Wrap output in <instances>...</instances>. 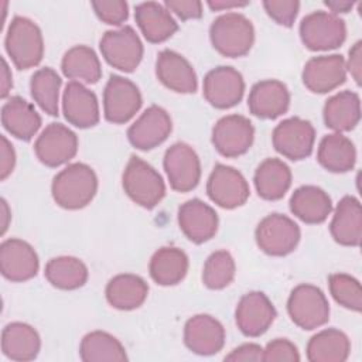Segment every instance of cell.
<instances>
[{
    "instance_id": "cell-1",
    "label": "cell",
    "mask_w": 362,
    "mask_h": 362,
    "mask_svg": "<svg viewBox=\"0 0 362 362\" xmlns=\"http://www.w3.org/2000/svg\"><path fill=\"white\" fill-rule=\"evenodd\" d=\"M98 175L85 163H72L57 173L51 182L55 204L64 209H82L92 202L98 192Z\"/></svg>"
},
{
    "instance_id": "cell-2",
    "label": "cell",
    "mask_w": 362,
    "mask_h": 362,
    "mask_svg": "<svg viewBox=\"0 0 362 362\" xmlns=\"http://www.w3.org/2000/svg\"><path fill=\"white\" fill-rule=\"evenodd\" d=\"M4 48L17 69L37 66L44 57L41 28L28 17L14 16L6 31Z\"/></svg>"
},
{
    "instance_id": "cell-3",
    "label": "cell",
    "mask_w": 362,
    "mask_h": 362,
    "mask_svg": "<svg viewBox=\"0 0 362 362\" xmlns=\"http://www.w3.org/2000/svg\"><path fill=\"white\" fill-rule=\"evenodd\" d=\"M212 47L223 57L246 55L255 42V27L242 13L228 11L218 16L209 27Z\"/></svg>"
},
{
    "instance_id": "cell-4",
    "label": "cell",
    "mask_w": 362,
    "mask_h": 362,
    "mask_svg": "<svg viewBox=\"0 0 362 362\" xmlns=\"http://www.w3.org/2000/svg\"><path fill=\"white\" fill-rule=\"evenodd\" d=\"M122 185L126 195L146 209L157 206L165 195L161 174L137 156H130L122 174Z\"/></svg>"
},
{
    "instance_id": "cell-5",
    "label": "cell",
    "mask_w": 362,
    "mask_h": 362,
    "mask_svg": "<svg viewBox=\"0 0 362 362\" xmlns=\"http://www.w3.org/2000/svg\"><path fill=\"white\" fill-rule=\"evenodd\" d=\"M298 33L305 48L311 51H329L344 44L346 24L339 16L315 10L301 18Z\"/></svg>"
},
{
    "instance_id": "cell-6",
    "label": "cell",
    "mask_w": 362,
    "mask_h": 362,
    "mask_svg": "<svg viewBox=\"0 0 362 362\" xmlns=\"http://www.w3.org/2000/svg\"><path fill=\"white\" fill-rule=\"evenodd\" d=\"M287 313L301 329L311 331L329 320V304L322 290L314 284L296 286L287 298Z\"/></svg>"
},
{
    "instance_id": "cell-7",
    "label": "cell",
    "mask_w": 362,
    "mask_h": 362,
    "mask_svg": "<svg viewBox=\"0 0 362 362\" xmlns=\"http://www.w3.org/2000/svg\"><path fill=\"white\" fill-rule=\"evenodd\" d=\"M99 49L105 61L122 72H133L144 54L143 42L130 25L106 31L99 41Z\"/></svg>"
},
{
    "instance_id": "cell-8",
    "label": "cell",
    "mask_w": 362,
    "mask_h": 362,
    "mask_svg": "<svg viewBox=\"0 0 362 362\" xmlns=\"http://www.w3.org/2000/svg\"><path fill=\"white\" fill-rule=\"evenodd\" d=\"M300 238V226L290 216L277 212L264 216L255 230L259 249L270 256L290 255L296 250Z\"/></svg>"
},
{
    "instance_id": "cell-9",
    "label": "cell",
    "mask_w": 362,
    "mask_h": 362,
    "mask_svg": "<svg viewBox=\"0 0 362 362\" xmlns=\"http://www.w3.org/2000/svg\"><path fill=\"white\" fill-rule=\"evenodd\" d=\"M143 103L139 86L120 75H110L103 89V115L115 124L127 123Z\"/></svg>"
},
{
    "instance_id": "cell-10",
    "label": "cell",
    "mask_w": 362,
    "mask_h": 362,
    "mask_svg": "<svg viewBox=\"0 0 362 362\" xmlns=\"http://www.w3.org/2000/svg\"><path fill=\"white\" fill-rule=\"evenodd\" d=\"M272 143L274 150L283 157L293 161L304 160L313 153L315 129L305 119L288 117L273 129Z\"/></svg>"
},
{
    "instance_id": "cell-11",
    "label": "cell",
    "mask_w": 362,
    "mask_h": 362,
    "mask_svg": "<svg viewBox=\"0 0 362 362\" xmlns=\"http://www.w3.org/2000/svg\"><path fill=\"white\" fill-rule=\"evenodd\" d=\"M170 187L177 192L192 191L201 180V161L197 151L184 141L171 144L163 158Z\"/></svg>"
},
{
    "instance_id": "cell-12",
    "label": "cell",
    "mask_w": 362,
    "mask_h": 362,
    "mask_svg": "<svg viewBox=\"0 0 362 362\" xmlns=\"http://www.w3.org/2000/svg\"><path fill=\"white\" fill-rule=\"evenodd\" d=\"M206 194L218 206L223 209H235L247 201L250 188L239 170L218 163L208 177Z\"/></svg>"
},
{
    "instance_id": "cell-13",
    "label": "cell",
    "mask_w": 362,
    "mask_h": 362,
    "mask_svg": "<svg viewBox=\"0 0 362 362\" xmlns=\"http://www.w3.org/2000/svg\"><path fill=\"white\" fill-rule=\"evenodd\" d=\"M253 140L255 127L242 115L222 116L212 127L211 141L215 150L226 158H235L249 151Z\"/></svg>"
},
{
    "instance_id": "cell-14",
    "label": "cell",
    "mask_w": 362,
    "mask_h": 362,
    "mask_svg": "<svg viewBox=\"0 0 362 362\" xmlns=\"http://www.w3.org/2000/svg\"><path fill=\"white\" fill-rule=\"evenodd\" d=\"M37 158L47 167L69 163L78 153V136L62 123H49L34 143Z\"/></svg>"
},
{
    "instance_id": "cell-15",
    "label": "cell",
    "mask_w": 362,
    "mask_h": 362,
    "mask_svg": "<svg viewBox=\"0 0 362 362\" xmlns=\"http://www.w3.org/2000/svg\"><path fill=\"white\" fill-rule=\"evenodd\" d=\"M243 93V76L233 66H216L204 78L202 95L205 100L216 109H229L236 106L242 100Z\"/></svg>"
},
{
    "instance_id": "cell-16",
    "label": "cell",
    "mask_w": 362,
    "mask_h": 362,
    "mask_svg": "<svg viewBox=\"0 0 362 362\" xmlns=\"http://www.w3.org/2000/svg\"><path fill=\"white\" fill-rule=\"evenodd\" d=\"M277 317L276 308L262 291H249L240 297L235 308V322L239 331L250 338L263 335Z\"/></svg>"
},
{
    "instance_id": "cell-17",
    "label": "cell",
    "mask_w": 362,
    "mask_h": 362,
    "mask_svg": "<svg viewBox=\"0 0 362 362\" xmlns=\"http://www.w3.org/2000/svg\"><path fill=\"white\" fill-rule=\"evenodd\" d=\"M173 132V120L165 109L157 105L147 107L127 129V139L137 150H153L163 144Z\"/></svg>"
},
{
    "instance_id": "cell-18",
    "label": "cell",
    "mask_w": 362,
    "mask_h": 362,
    "mask_svg": "<svg viewBox=\"0 0 362 362\" xmlns=\"http://www.w3.org/2000/svg\"><path fill=\"white\" fill-rule=\"evenodd\" d=\"M40 259L35 249L25 240L10 238L0 245V272L13 283H23L37 276Z\"/></svg>"
},
{
    "instance_id": "cell-19",
    "label": "cell",
    "mask_w": 362,
    "mask_h": 362,
    "mask_svg": "<svg viewBox=\"0 0 362 362\" xmlns=\"http://www.w3.org/2000/svg\"><path fill=\"white\" fill-rule=\"evenodd\" d=\"M181 232L192 243L201 245L211 240L219 225L215 209L199 198H192L181 204L177 214Z\"/></svg>"
},
{
    "instance_id": "cell-20",
    "label": "cell",
    "mask_w": 362,
    "mask_h": 362,
    "mask_svg": "<svg viewBox=\"0 0 362 362\" xmlns=\"http://www.w3.org/2000/svg\"><path fill=\"white\" fill-rule=\"evenodd\" d=\"M304 86L313 93H328L346 81L345 59L341 54L310 58L301 74Z\"/></svg>"
},
{
    "instance_id": "cell-21",
    "label": "cell",
    "mask_w": 362,
    "mask_h": 362,
    "mask_svg": "<svg viewBox=\"0 0 362 362\" xmlns=\"http://www.w3.org/2000/svg\"><path fill=\"white\" fill-rule=\"evenodd\" d=\"M225 338L223 325L209 314L192 315L184 325L185 346L201 356H211L222 351Z\"/></svg>"
},
{
    "instance_id": "cell-22",
    "label": "cell",
    "mask_w": 362,
    "mask_h": 362,
    "mask_svg": "<svg viewBox=\"0 0 362 362\" xmlns=\"http://www.w3.org/2000/svg\"><path fill=\"white\" fill-rule=\"evenodd\" d=\"M62 113L69 124L89 129L99 123L100 112L95 92L83 83L69 81L62 93Z\"/></svg>"
},
{
    "instance_id": "cell-23",
    "label": "cell",
    "mask_w": 362,
    "mask_h": 362,
    "mask_svg": "<svg viewBox=\"0 0 362 362\" xmlns=\"http://www.w3.org/2000/svg\"><path fill=\"white\" fill-rule=\"evenodd\" d=\"M156 76L165 88L177 93H194L198 88L194 66L184 55L168 48L157 55Z\"/></svg>"
},
{
    "instance_id": "cell-24",
    "label": "cell",
    "mask_w": 362,
    "mask_h": 362,
    "mask_svg": "<svg viewBox=\"0 0 362 362\" xmlns=\"http://www.w3.org/2000/svg\"><path fill=\"white\" fill-rule=\"evenodd\" d=\"M290 106L288 88L277 79L256 82L247 96L249 112L259 119H276L284 115Z\"/></svg>"
},
{
    "instance_id": "cell-25",
    "label": "cell",
    "mask_w": 362,
    "mask_h": 362,
    "mask_svg": "<svg viewBox=\"0 0 362 362\" xmlns=\"http://www.w3.org/2000/svg\"><path fill=\"white\" fill-rule=\"evenodd\" d=\"M134 20L144 38L153 44L167 41L178 30V23L167 7L157 1H143L136 4Z\"/></svg>"
},
{
    "instance_id": "cell-26",
    "label": "cell",
    "mask_w": 362,
    "mask_h": 362,
    "mask_svg": "<svg viewBox=\"0 0 362 362\" xmlns=\"http://www.w3.org/2000/svg\"><path fill=\"white\" fill-rule=\"evenodd\" d=\"M329 232L334 240L342 246H359L362 238V208L358 198L345 195L337 204Z\"/></svg>"
},
{
    "instance_id": "cell-27",
    "label": "cell",
    "mask_w": 362,
    "mask_h": 362,
    "mask_svg": "<svg viewBox=\"0 0 362 362\" xmlns=\"http://www.w3.org/2000/svg\"><path fill=\"white\" fill-rule=\"evenodd\" d=\"M41 116L21 96L8 98L1 106V124L16 139L28 141L41 127Z\"/></svg>"
},
{
    "instance_id": "cell-28",
    "label": "cell",
    "mask_w": 362,
    "mask_h": 362,
    "mask_svg": "<svg viewBox=\"0 0 362 362\" xmlns=\"http://www.w3.org/2000/svg\"><path fill=\"white\" fill-rule=\"evenodd\" d=\"M291 214L304 223H322L332 211V201L328 192L317 185H301L290 197Z\"/></svg>"
},
{
    "instance_id": "cell-29",
    "label": "cell",
    "mask_w": 362,
    "mask_h": 362,
    "mask_svg": "<svg viewBox=\"0 0 362 362\" xmlns=\"http://www.w3.org/2000/svg\"><path fill=\"white\" fill-rule=\"evenodd\" d=\"M40 349V334L30 324L14 321L3 328L1 351L6 358L17 362H28L38 356Z\"/></svg>"
},
{
    "instance_id": "cell-30",
    "label": "cell",
    "mask_w": 362,
    "mask_h": 362,
    "mask_svg": "<svg viewBox=\"0 0 362 362\" xmlns=\"http://www.w3.org/2000/svg\"><path fill=\"white\" fill-rule=\"evenodd\" d=\"M148 296V284L137 274L122 273L113 276L105 288L106 301L116 310L132 311L143 305Z\"/></svg>"
},
{
    "instance_id": "cell-31",
    "label": "cell",
    "mask_w": 362,
    "mask_h": 362,
    "mask_svg": "<svg viewBox=\"0 0 362 362\" xmlns=\"http://www.w3.org/2000/svg\"><path fill=\"white\" fill-rule=\"evenodd\" d=\"M324 123L335 133L351 132L361 120V99L356 92L341 90L328 98L322 107Z\"/></svg>"
},
{
    "instance_id": "cell-32",
    "label": "cell",
    "mask_w": 362,
    "mask_h": 362,
    "mask_svg": "<svg viewBox=\"0 0 362 362\" xmlns=\"http://www.w3.org/2000/svg\"><path fill=\"white\" fill-rule=\"evenodd\" d=\"M291 170L280 158L269 157L263 160L255 171L253 182L256 192L266 201L281 199L291 187Z\"/></svg>"
},
{
    "instance_id": "cell-33",
    "label": "cell",
    "mask_w": 362,
    "mask_h": 362,
    "mask_svg": "<svg viewBox=\"0 0 362 362\" xmlns=\"http://www.w3.org/2000/svg\"><path fill=\"white\" fill-rule=\"evenodd\" d=\"M188 256L177 246H163L156 250L148 263V273L158 286H175L188 273Z\"/></svg>"
},
{
    "instance_id": "cell-34",
    "label": "cell",
    "mask_w": 362,
    "mask_h": 362,
    "mask_svg": "<svg viewBox=\"0 0 362 362\" xmlns=\"http://www.w3.org/2000/svg\"><path fill=\"white\" fill-rule=\"evenodd\" d=\"M317 160L329 173H348L356 163L355 144L342 133L325 134L318 144Z\"/></svg>"
},
{
    "instance_id": "cell-35",
    "label": "cell",
    "mask_w": 362,
    "mask_h": 362,
    "mask_svg": "<svg viewBox=\"0 0 362 362\" xmlns=\"http://www.w3.org/2000/svg\"><path fill=\"white\" fill-rule=\"evenodd\" d=\"M351 354V341L337 328H325L314 334L307 344V359L311 362H344Z\"/></svg>"
},
{
    "instance_id": "cell-36",
    "label": "cell",
    "mask_w": 362,
    "mask_h": 362,
    "mask_svg": "<svg viewBox=\"0 0 362 362\" xmlns=\"http://www.w3.org/2000/svg\"><path fill=\"white\" fill-rule=\"evenodd\" d=\"M62 74L81 83H96L102 76V66L96 52L88 45H74L61 59Z\"/></svg>"
},
{
    "instance_id": "cell-37",
    "label": "cell",
    "mask_w": 362,
    "mask_h": 362,
    "mask_svg": "<svg viewBox=\"0 0 362 362\" xmlns=\"http://www.w3.org/2000/svg\"><path fill=\"white\" fill-rule=\"evenodd\" d=\"M44 276L51 286L59 290H76L88 281L89 270L75 256H57L47 262Z\"/></svg>"
},
{
    "instance_id": "cell-38",
    "label": "cell",
    "mask_w": 362,
    "mask_h": 362,
    "mask_svg": "<svg viewBox=\"0 0 362 362\" xmlns=\"http://www.w3.org/2000/svg\"><path fill=\"white\" fill-rule=\"evenodd\" d=\"M79 358L83 362H123L127 361V354L116 337L96 329L82 338Z\"/></svg>"
},
{
    "instance_id": "cell-39",
    "label": "cell",
    "mask_w": 362,
    "mask_h": 362,
    "mask_svg": "<svg viewBox=\"0 0 362 362\" xmlns=\"http://www.w3.org/2000/svg\"><path fill=\"white\" fill-rule=\"evenodd\" d=\"M62 79L55 69L44 66L37 69L30 79V92L34 102L49 116H58L59 89Z\"/></svg>"
},
{
    "instance_id": "cell-40",
    "label": "cell",
    "mask_w": 362,
    "mask_h": 362,
    "mask_svg": "<svg viewBox=\"0 0 362 362\" xmlns=\"http://www.w3.org/2000/svg\"><path fill=\"white\" fill-rule=\"evenodd\" d=\"M236 273V264L228 250L212 252L202 269V283L209 290H222L228 287Z\"/></svg>"
},
{
    "instance_id": "cell-41",
    "label": "cell",
    "mask_w": 362,
    "mask_h": 362,
    "mask_svg": "<svg viewBox=\"0 0 362 362\" xmlns=\"http://www.w3.org/2000/svg\"><path fill=\"white\" fill-rule=\"evenodd\" d=\"M328 288L332 298L355 313L362 310V287L358 279L346 273H332L328 277Z\"/></svg>"
},
{
    "instance_id": "cell-42",
    "label": "cell",
    "mask_w": 362,
    "mask_h": 362,
    "mask_svg": "<svg viewBox=\"0 0 362 362\" xmlns=\"http://www.w3.org/2000/svg\"><path fill=\"white\" fill-rule=\"evenodd\" d=\"M90 6L99 20L109 25H122L129 17V4L124 0H96Z\"/></svg>"
},
{
    "instance_id": "cell-43",
    "label": "cell",
    "mask_w": 362,
    "mask_h": 362,
    "mask_svg": "<svg viewBox=\"0 0 362 362\" xmlns=\"http://www.w3.org/2000/svg\"><path fill=\"white\" fill-rule=\"evenodd\" d=\"M263 8L279 25L291 27L297 18L300 3L297 0H264Z\"/></svg>"
},
{
    "instance_id": "cell-44",
    "label": "cell",
    "mask_w": 362,
    "mask_h": 362,
    "mask_svg": "<svg viewBox=\"0 0 362 362\" xmlns=\"http://www.w3.org/2000/svg\"><path fill=\"white\" fill-rule=\"evenodd\" d=\"M264 362H298L300 352L297 346L287 338H276L263 349Z\"/></svg>"
},
{
    "instance_id": "cell-45",
    "label": "cell",
    "mask_w": 362,
    "mask_h": 362,
    "mask_svg": "<svg viewBox=\"0 0 362 362\" xmlns=\"http://www.w3.org/2000/svg\"><path fill=\"white\" fill-rule=\"evenodd\" d=\"M167 10L181 20H195L202 17V3L198 0H165Z\"/></svg>"
},
{
    "instance_id": "cell-46",
    "label": "cell",
    "mask_w": 362,
    "mask_h": 362,
    "mask_svg": "<svg viewBox=\"0 0 362 362\" xmlns=\"http://www.w3.org/2000/svg\"><path fill=\"white\" fill-rule=\"evenodd\" d=\"M225 361L232 362H259L263 361V348L255 342H246L233 348L226 356Z\"/></svg>"
},
{
    "instance_id": "cell-47",
    "label": "cell",
    "mask_w": 362,
    "mask_h": 362,
    "mask_svg": "<svg viewBox=\"0 0 362 362\" xmlns=\"http://www.w3.org/2000/svg\"><path fill=\"white\" fill-rule=\"evenodd\" d=\"M0 180L4 181L14 170L16 165V151L13 144L7 140L6 136L0 137Z\"/></svg>"
},
{
    "instance_id": "cell-48",
    "label": "cell",
    "mask_w": 362,
    "mask_h": 362,
    "mask_svg": "<svg viewBox=\"0 0 362 362\" xmlns=\"http://www.w3.org/2000/svg\"><path fill=\"white\" fill-rule=\"evenodd\" d=\"M346 72L351 74L352 79L356 82V85H361V76H362V41H356L348 52V59L345 61Z\"/></svg>"
},
{
    "instance_id": "cell-49",
    "label": "cell",
    "mask_w": 362,
    "mask_h": 362,
    "mask_svg": "<svg viewBox=\"0 0 362 362\" xmlns=\"http://www.w3.org/2000/svg\"><path fill=\"white\" fill-rule=\"evenodd\" d=\"M1 92H0V96L3 99L7 98V95L10 93L11 88H13V75H11V71L8 68V64L4 58H1Z\"/></svg>"
},
{
    "instance_id": "cell-50",
    "label": "cell",
    "mask_w": 362,
    "mask_h": 362,
    "mask_svg": "<svg viewBox=\"0 0 362 362\" xmlns=\"http://www.w3.org/2000/svg\"><path fill=\"white\" fill-rule=\"evenodd\" d=\"M208 7L211 10H230V8H239V7H246L249 1H238V0H209Z\"/></svg>"
},
{
    "instance_id": "cell-51",
    "label": "cell",
    "mask_w": 362,
    "mask_h": 362,
    "mask_svg": "<svg viewBox=\"0 0 362 362\" xmlns=\"http://www.w3.org/2000/svg\"><path fill=\"white\" fill-rule=\"evenodd\" d=\"M324 4L328 7L329 13H332L335 16H338L339 13H348L355 6V3L349 1V0H327V1H324Z\"/></svg>"
},
{
    "instance_id": "cell-52",
    "label": "cell",
    "mask_w": 362,
    "mask_h": 362,
    "mask_svg": "<svg viewBox=\"0 0 362 362\" xmlns=\"http://www.w3.org/2000/svg\"><path fill=\"white\" fill-rule=\"evenodd\" d=\"M0 212H1V235L6 233L7 228H8V223H10V219H11V212H10V208H8V204L4 198L0 199Z\"/></svg>"
}]
</instances>
